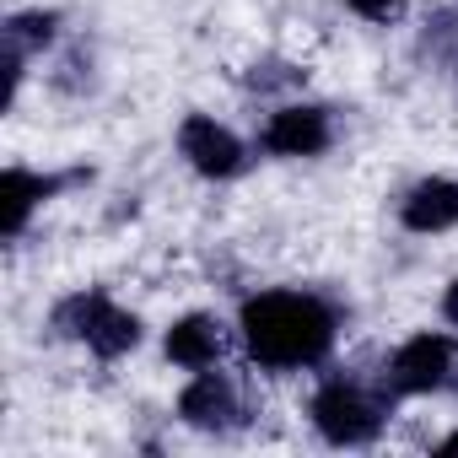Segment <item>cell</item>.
<instances>
[{"mask_svg":"<svg viewBox=\"0 0 458 458\" xmlns=\"http://www.w3.org/2000/svg\"><path fill=\"white\" fill-rule=\"evenodd\" d=\"M335 340V313L308 292H265L243 308V345L259 367H313Z\"/></svg>","mask_w":458,"mask_h":458,"instance_id":"6da1fadb","label":"cell"},{"mask_svg":"<svg viewBox=\"0 0 458 458\" xmlns=\"http://www.w3.org/2000/svg\"><path fill=\"white\" fill-rule=\"evenodd\" d=\"M313 426H318L335 447H361V442H372V437L383 431V404H377L367 388L335 377V383H324L318 399H313Z\"/></svg>","mask_w":458,"mask_h":458,"instance_id":"7a4b0ae2","label":"cell"},{"mask_svg":"<svg viewBox=\"0 0 458 458\" xmlns=\"http://www.w3.org/2000/svg\"><path fill=\"white\" fill-rule=\"evenodd\" d=\"M55 318H60L65 335H81L98 356H124V351L140 345V324H135V313L114 308L103 292H81V297H71Z\"/></svg>","mask_w":458,"mask_h":458,"instance_id":"3957f363","label":"cell"},{"mask_svg":"<svg viewBox=\"0 0 458 458\" xmlns=\"http://www.w3.org/2000/svg\"><path fill=\"white\" fill-rule=\"evenodd\" d=\"M453 372V340L447 335H415L394 351L388 361V388L394 394H431Z\"/></svg>","mask_w":458,"mask_h":458,"instance_id":"277c9868","label":"cell"},{"mask_svg":"<svg viewBox=\"0 0 458 458\" xmlns=\"http://www.w3.org/2000/svg\"><path fill=\"white\" fill-rule=\"evenodd\" d=\"M178 151H183L189 167L205 173V178H233V173L243 167V140H238L233 130H221L216 119H205V114H189V119L178 124Z\"/></svg>","mask_w":458,"mask_h":458,"instance_id":"5b68a950","label":"cell"},{"mask_svg":"<svg viewBox=\"0 0 458 458\" xmlns=\"http://www.w3.org/2000/svg\"><path fill=\"white\" fill-rule=\"evenodd\" d=\"M178 415L189 420V426H199V431H226L238 420V388L226 383L221 372H199L183 394H178Z\"/></svg>","mask_w":458,"mask_h":458,"instance_id":"8992f818","label":"cell"},{"mask_svg":"<svg viewBox=\"0 0 458 458\" xmlns=\"http://www.w3.org/2000/svg\"><path fill=\"white\" fill-rule=\"evenodd\" d=\"M329 146V114L324 108H281L265 124V151L276 157H318Z\"/></svg>","mask_w":458,"mask_h":458,"instance_id":"52a82bcc","label":"cell"},{"mask_svg":"<svg viewBox=\"0 0 458 458\" xmlns=\"http://www.w3.org/2000/svg\"><path fill=\"white\" fill-rule=\"evenodd\" d=\"M404 226L410 233H447L458 226V183L453 178H426L404 194Z\"/></svg>","mask_w":458,"mask_h":458,"instance_id":"ba28073f","label":"cell"},{"mask_svg":"<svg viewBox=\"0 0 458 458\" xmlns=\"http://www.w3.org/2000/svg\"><path fill=\"white\" fill-rule=\"evenodd\" d=\"M221 324L210 318V313H189V318H178L173 329H167V356L178 361V367H189V372H205V367H216L221 361Z\"/></svg>","mask_w":458,"mask_h":458,"instance_id":"9c48e42d","label":"cell"},{"mask_svg":"<svg viewBox=\"0 0 458 458\" xmlns=\"http://www.w3.org/2000/svg\"><path fill=\"white\" fill-rule=\"evenodd\" d=\"M55 189H60V178H38V173H28V167H6V178H0V226L17 238L22 221L33 216V205L49 199Z\"/></svg>","mask_w":458,"mask_h":458,"instance_id":"30bf717a","label":"cell"},{"mask_svg":"<svg viewBox=\"0 0 458 458\" xmlns=\"http://www.w3.org/2000/svg\"><path fill=\"white\" fill-rule=\"evenodd\" d=\"M49 33H55V17H17V22H6V49L28 55V49L49 44Z\"/></svg>","mask_w":458,"mask_h":458,"instance_id":"8fae6325","label":"cell"},{"mask_svg":"<svg viewBox=\"0 0 458 458\" xmlns=\"http://www.w3.org/2000/svg\"><path fill=\"white\" fill-rule=\"evenodd\" d=\"M351 12L367 22H399L404 17V0H351Z\"/></svg>","mask_w":458,"mask_h":458,"instance_id":"7c38bea8","label":"cell"},{"mask_svg":"<svg viewBox=\"0 0 458 458\" xmlns=\"http://www.w3.org/2000/svg\"><path fill=\"white\" fill-rule=\"evenodd\" d=\"M442 318H447V324H458V281H453V286H447V297H442Z\"/></svg>","mask_w":458,"mask_h":458,"instance_id":"4fadbf2b","label":"cell"},{"mask_svg":"<svg viewBox=\"0 0 458 458\" xmlns=\"http://www.w3.org/2000/svg\"><path fill=\"white\" fill-rule=\"evenodd\" d=\"M442 453H458V437H447V442H442Z\"/></svg>","mask_w":458,"mask_h":458,"instance_id":"5bb4252c","label":"cell"}]
</instances>
